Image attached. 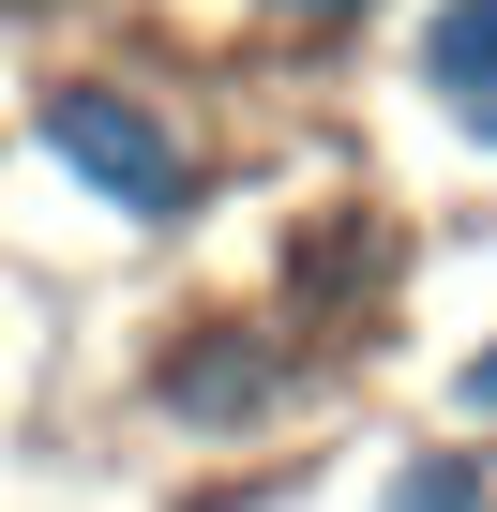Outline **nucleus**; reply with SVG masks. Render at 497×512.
Listing matches in <instances>:
<instances>
[{
    "label": "nucleus",
    "instance_id": "obj_1",
    "mask_svg": "<svg viewBox=\"0 0 497 512\" xmlns=\"http://www.w3.org/2000/svg\"><path fill=\"white\" fill-rule=\"evenodd\" d=\"M46 151L76 181H106L121 211H181V136L136 106V91H46Z\"/></svg>",
    "mask_w": 497,
    "mask_h": 512
},
{
    "label": "nucleus",
    "instance_id": "obj_2",
    "mask_svg": "<svg viewBox=\"0 0 497 512\" xmlns=\"http://www.w3.org/2000/svg\"><path fill=\"white\" fill-rule=\"evenodd\" d=\"M422 91L467 136H497V0H437V16H422Z\"/></svg>",
    "mask_w": 497,
    "mask_h": 512
},
{
    "label": "nucleus",
    "instance_id": "obj_3",
    "mask_svg": "<svg viewBox=\"0 0 497 512\" xmlns=\"http://www.w3.org/2000/svg\"><path fill=\"white\" fill-rule=\"evenodd\" d=\"M166 407H181V422H241V407H272V347H181V362H166Z\"/></svg>",
    "mask_w": 497,
    "mask_h": 512
},
{
    "label": "nucleus",
    "instance_id": "obj_4",
    "mask_svg": "<svg viewBox=\"0 0 497 512\" xmlns=\"http://www.w3.org/2000/svg\"><path fill=\"white\" fill-rule=\"evenodd\" d=\"M392 512H482V467H467V452H422V467H407V497H392Z\"/></svg>",
    "mask_w": 497,
    "mask_h": 512
},
{
    "label": "nucleus",
    "instance_id": "obj_5",
    "mask_svg": "<svg viewBox=\"0 0 497 512\" xmlns=\"http://www.w3.org/2000/svg\"><path fill=\"white\" fill-rule=\"evenodd\" d=\"M272 16H302V31H347V16H362V0H272Z\"/></svg>",
    "mask_w": 497,
    "mask_h": 512
},
{
    "label": "nucleus",
    "instance_id": "obj_6",
    "mask_svg": "<svg viewBox=\"0 0 497 512\" xmlns=\"http://www.w3.org/2000/svg\"><path fill=\"white\" fill-rule=\"evenodd\" d=\"M467 407H497V347H482V362H467Z\"/></svg>",
    "mask_w": 497,
    "mask_h": 512
}]
</instances>
